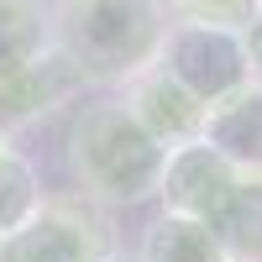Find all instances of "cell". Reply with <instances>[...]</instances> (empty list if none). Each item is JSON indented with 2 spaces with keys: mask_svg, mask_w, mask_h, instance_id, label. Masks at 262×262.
Instances as JSON below:
<instances>
[{
  "mask_svg": "<svg viewBox=\"0 0 262 262\" xmlns=\"http://www.w3.org/2000/svg\"><path fill=\"white\" fill-rule=\"evenodd\" d=\"M105 215L111 210L90 205L84 194H74V200L48 194L32 221L0 242V262H105L116 252Z\"/></svg>",
  "mask_w": 262,
  "mask_h": 262,
  "instance_id": "277c9868",
  "label": "cell"
},
{
  "mask_svg": "<svg viewBox=\"0 0 262 262\" xmlns=\"http://www.w3.org/2000/svg\"><path fill=\"white\" fill-rule=\"evenodd\" d=\"M105 262H142V257H137V252H121V247H116V252L105 257Z\"/></svg>",
  "mask_w": 262,
  "mask_h": 262,
  "instance_id": "9a60e30c",
  "label": "cell"
},
{
  "mask_svg": "<svg viewBox=\"0 0 262 262\" xmlns=\"http://www.w3.org/2000/svg\"><path fill=\"white\" fill-rule=\"evenodd\" d=\"M158 63L184 84L194 100H226L231 90L252 84L247 63V32L242 27H215V21H168Z\"/></svg>",
  "mask_w": 262,
  "mask_h": 262,
  "instance_id": "3957f363",
  "label": "cell"
},
{
  "mask_svg": "<svg viewBox=\"0 0 262 262\" xmlns=\"http://www.w3.org/2000/svg\"><path fill=\"white\" fill-rule=\"evenodd\" d=\"M173 21H215V27H247L262 0H163Z\"/></svg>",
  "mask_w": 262,
  "mask_h": 262,
  "instance_id": "4fadbf2b",
  "label": "cell"
},
{
  "mask_svg": "<svg viewBox=\"0 0 262 262\" xmlns=\"http://www.w3.org/2000/svg\"><path fill=\"white\" fill-rule=\"evenodd\" d=\"M84 90H90V84H84V74L74 69V58L53 42L37 63H27V69L11 74V79H0V131L16 137L21 126L48 121L53 111H63V105L79 100Z\"/></svg>",
  "mask_w": 262,
  "mask_h": 262,
  "instance_id": "8992f818",
  "label": "cell"
},
{
  "mask_svg": "<svg viewBox=\"0 0 262 262\" xmlns=\"http://www.w3.org/2000/svg\"><path fill=\"white\" fill-rule=\"evenodd\" d=\"M236 184H242V168L226 163L205 137H194V142L168 147L163 184H158V205L163 210H179V215H194V221H210V215L231 200Z\"/></svg>",
  "mask_w": 262,
  "mask_h": 262,
  "instance_id": "5b68a950",
  "label": "cell"
},
{
  "mask_svg": "<svg viewBox=\"0 0 262 262\" xmlns=\"http://www.w3.org/2000/svg\"><path fill=\"white\" fill-rule=\"evenodd\" d=\"M53 48V6L48 0H0V79L21 74Z\"/></svg>",
  "mask_w": 262,
  "mask_h": 262,
  "instance_id": "30bf717a",
  "label": "cell"
},
{
  "mask_svg": "<svg viewBox=\"0 0 262 262\" xmlns=\"http://www.w3.org/2000/svg\"><path fill=\"white\" fill-rule=\"evenodd\" d=\"M257 16H262V11H257Z\"/></svg>",
  "mask_w": 262,
  "mask_h": 262,
  "instance_id": "e0dca14e",
  "label": "cell"
},
{
  "mask_svg": "<svg viewBox=\"0 0 262 262\" xmlns=\"http://www.w3.org/2000/svg\"><path fill=\"white\" fill-rule=\"evenodd\" d=\"M210 231L221 236L231 262H262V179L242 173L231 200L210 215Z\"/></svg>",
  "mask_w": 262,
  "mask_h": 262,
  "instance_id": "8fae6325",
  "label": "cell"
},
{
  "mask_svg": "<svg viewBox=\"0 0 262 262\" xmlns=\"http://www.w3.org/2000/svg\"><path fill=\"white\" fill-rule=\"evenodd\" d=\"M6 142H11V137H6V131H0V147H6Z\"/></svg>",
  "mask_w": 262,
  "mask_h": 262,
  "instance_id": "2e32d148",
  "label": "cell"
},
{
  "mask_svg": "<svg viewBox=\"0 0 262 262\" xmlns=\"http://www.w3.org/2000/svg\"><path fill=\"white\" fill-rule=\"evenodd\" d=\"M137 257L142 262H231L221 236L210 231V221H194V215H179V210H158L142 226Z\"/></svg>",
  "mask_w": 262,
  "mask_h": 262,
  "instance_id": "9c48e42d",
  "label": "cell"
},
{
  "mask_svg": "<svg viewBox=\"0 0 262 262\" xmlns=\"http://www.w3.org/2000/svg\"><path fill=\"white\" fill-rule=\"evenodd\" d=\"M42 200H48V189H42L37 163L21 147L6 142V147H0V242L27 226L32 215L42 210Z\"/></svg>",
  "mask_w": 262,
  "mask_h": 262,
  "instance_id": "7c38bea8",
  "label": "cell"
},
{
  "mask_svg": "<svg viewBox=\"0 0 262 262\" xmlns=\"http://www.w3.org/2000/svg\"><path fill=\"white\" fill-rule=\"evenodd\" d=\"M200 137L242 173L262 179V84H242L226 100L205 105V131Z\"/></svg>",
  "mask_w": 262,
  "mask_h": 262,
  "instance_id": "ba28073f",
  "label": "cell"
},
{
  "mask_svg": "<svg viewBox=\"0 0 262 262\" xmlns=\"http://www.w3.org/2000/svg\"><path fill=\"white\" fill-rule=\"evenodd\" d=\"M63 152H69V173H74V184L90 205L131 210V205L158 200L168 147L131 116V105L121 95L84 100L69 121Z\"/></svg>",
  "mask_w": 262,
  "mask_h": 262,
  "instance_id": "6da1fadb",
  "label": "cell"
},
{
  "mask_svg": "<svg viewBox=\"0 0 262 262\" xmlns=\"http://www.w3.org/2000/svg\"><path fill=\"white\" fill-rule=\"evenodd\" d=\"M168 21L163 0H53V42L74 58L84 84L100 90H121L158 63Z\"/></svg>",
  "mask_w": 262,
  "mask_h": 262,
  "instance_id": "7a4b0ae2",
  "label": "cell"
},
{
  "mask_svg": "<svg viewBox=\"0 0 262 262\" xmlns=\"http://www.w3.org/2000/svg\"><path fill=\"white\" fill-rule=\"evenodd\" d=\"M242 32H247V63H252V84H262V16H252Z\"/></svg>",
  "mask_w": 262,
  "mask_h": 262,
  "instance_id": "5bb4252c",
  "label": "cell"
},
{
  "mask_svg": "<svg viewBox=\"0 0 262 262\" xmlns=\"http://www.w3.org/2000/svg\"><path fill=\"white\" fill-rule=\"evenodd\" d=\"M116 95L131 105V116H137L163 147L194 142V137L205 131V100H194L184 84L163 69V63H147V69L131 74Z\"/></svg>",
  "mask_w": 262,
  "mask_h": 262,
  "instance_id": "52a82bcc",
  "label": "cell"
}]
</instances>
